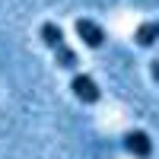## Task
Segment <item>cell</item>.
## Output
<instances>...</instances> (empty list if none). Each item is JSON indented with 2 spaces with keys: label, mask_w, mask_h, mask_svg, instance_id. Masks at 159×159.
<instances>
[{
  "label": "cell",
  "mask_w": 159,
  "mask_h": 159,
  "mask_svg": "<svg viewBox=\"0 0 159 159\" xmlns=\"http://www.w3.org/2000/svg\"><path fill=\"white\" fill-rule=\"evenodd\" d=\"M70 92H73L80 102H86V105H96V102L102 99V89H99V83H96L89 73H76V76L70 80Z\"/></svg>",
  "instance_id": "6da1fadb"
},
{
  "label": "cell",
  "mask_w": 159,
  "mask_h": 159,
  "mask_svg": "<svg viewBox=\"0 0 159 159\" xmlns=\"http://www.w3.org/2000/svg\"><path fill=\"white\" fill-rule=\"evenodd\" d=\"M124 150H127L130 156H137V159H147V156L153 153V140L147 137V130L134 127V130H127V134H124Z\"/></svg>",
  "instance_id": "3957f363"
},
{
  "label": "cell",
  "mask_w": 159,
  "mask_h": 159,
  "mask_svg": "<svg viewBox=\"0 0 159 159\" xmlns=\"http://www.w3.org/2000/svg\"><path fill=\"white\" fill-rule=\"evenodd\" d=\"M134 42H137V45H143V48H153V45H156V22H153V19L137 25V32H134Z\"/></svg>",
  "instance_id": "8992f818"
},
{
  "label": "cell",
  "mask_w": 159,
  "mask_h": 159,
  "mask_svg": "<svg viewBox=\"0 0 159 159\" xmlns=\"http://www.w3.org/2000/svg\"><path fill=\"white\" fill-rule=\"evenodd\" d=\"M51 51H54V64H57V67H64V70H76L80 67V54L67 48V42H61L57 48H51Z\"/></svg>",
  "instance_id": "277c9868"
},
{
  "label": "cell",
  "mask_w": 159,
  "mask_h": 159,
  "mask_svg": "<svg viewBox=\"0 0 159 159\" xmlns=\"http://www.w3.org/2000/svg\"><path fill=\"white\" fill-rule=\"evenodd\" d=\"M38 35H42V42H45L48 48H57V45L64 42V29H61L57 22H51V19L38 25Z\"/></svg>",
  "instance_id": "5b68a950"
},
{
  "label": "cell",
  "mask_w": 159,
  "mask_h": 159,
  "mask_svg": "<svg viewBox=\"0 0 159 159\" xmlns=\"http://www.w3.org/2000/svg\"><path fill=\"white\" fill-rule=\"evenodd\" d=\"M73 29H76L80 42H83L86 48H102V45H105V29H102L99 22H92V19H86V16H80V19L73 22Z\"/></svg>",
  "instance_id": "7a4b0ae2"
}]
</instances>
